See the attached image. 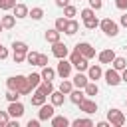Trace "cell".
Listing matches in <instances>:
<instances>
[{"label": "cell", "instance_id": "cell-1", "mask_svg": "<svg viewBox=\"0 0 127 127\" xmlns=\"http://www.w3.org/2000/svg\"><path fill=\"white\" fill-rule=\"evenodd\" d=\"M6 87L12 89V91H18V93H22V95H28V93L34 91V89L30 87L26 75H12V77H8V79H6Z\"/></svg>", "mask_w": 127, "mask_h": 127}, {"label": "cell", "instance_id": "cell-2", "mask_svg": "<svg viewBox=\"0 0 127 127\" xmlns=\"http://www.w3.org/2000/svg\"><path fill=\"white\" fill-rule=\"evenodd\" d=\"M28 52H30V50H28V44L16 40V42L12 44V58H14V64H22V62L26 60V54H28Z\"/></svg>", "mask_w": 127, "mask_h": 127}, {"label": "cell", "instance_id": "cell-3", "mask_svg": "<svg viewBox=\"0 0 127 127\" xmlns=\"http://www.w3.org/2000/svg\"><path fill=\"white\" fill-rule=\"evenodd\" d=\"M69 62H71V65L77 69V71H87V67H89V60L87 58H83L81 54H79V50H73V52H69Z\"/></svg>", "mask_w": 127, "mask_h": 127}, {"label": "cell", "instance_id": "cell-4", "mask_svg": "<svg viewBox=\"0 0 127 127\" xmlns=\"http://www.w3.org/2000/svg\"><path fill=\"white\" fill-rule=\"evenodd\" d=\"M99 28L103 30V34L105 36H109V38H115L117 34H119V24L117 22H113L111 18H103L101 22H99Z\"/></svg>", "mask_w": 127, "mask_h": 127}, {"label": "cell", "instance_id": "cell-5", "mask_svg": "<svg viewBox=\"0 0 127 127\" xmlns=\"http://www.w3.org/2000/svg\"><path fill=\"white\" fill-rule=\"evenodd\" d=\"M107 121H109L113 127H123V125H125V115H123L121 109L111 107V109L107 111Z\"/></svg>", "mask_w": 127, "mask_h": 127}, {"label": "cell", "instance_id": "cell-6", "mask_svg": "<svg viewBox=\"0 0 127 127\" xmlns=\"http://www.w3.org/2000/svg\"><path fill=\"white\" fill-rule=\"evenodd\" d=\"M103 77H105V83L107 85H111V87H115V85H119L123 79H121V71H117V69H113V67H109L107 71H103Z\"/></svg>", "mask_w": 127, "mask_h": 127}, {"label": "cell", "instance_id": "cell-7", "mask_svg": "<svg viewBox=\"0 0 127 127\" xmlns=\"http://www.w3.org/2000/svg\"><path fill=\"white\" fill-rule=\"evenodd\" d=\"M56 115V105L54 103H44L40 105V111H38V119L40 121H48Z\"/></svg>", "mask_w": 127, "mask_h": 127}, {"label": "cell", "instance_id": "cell-8", "mask_svg": "<svg viewBox=\"0 0 127 127\" xmlns=\"http://www.w3.org/2000/svg\"><path fill=\"white\" fill-rule=\"evenodd\" d=\"M71 62L69 60H65V58H62L60 62H58V67H56V71H58V75L64 79V77H69L71 75Z\"/></svg>", "mask_w": 127, "mask_h": 127}, {"label": "cell", "instance_id": "cell-9", "mask_svg": "<svg viewBox=\"0 0 127 127\" xmlns=\"http://www.w3.org/2000/svg\"><path fill=\"white\" fill-rule=\"evenodd\" d=\"M52 54H54L58 60H62V58H67V56H69V48H67L64 42H56V44H52Z\"/></svg>", "mask_w": 127, "mask_h": 127}, {"label": "cell", "instance_id": "cell-10", "mask_svg": "<svg viewBox=\"0 0 127 127\" xmlns=\"http://www.w3.org/2000/svg\"><path fill=\"white\" fill-rule=\"evenodd\" d=\"M75 50H79V54H81L83 58H87V60L95 58V48H93L91 44H87V42H79V44H75Z\"/></svg>", "mask_w": 127, "mask_h": 127}, {"label": "cell", "instance_id": "cell-11", "mask_svg": "<svg viewBox=\"0 0 127 127\" xmlns=\"http://www.w3.org/2000/svg\"><path fill=\"white\" fill-rule=\"evenodd\" d=\"M79 111H83V113H87V115L95 113V111H97V103H95V99H91V97L85 95V99L79 103Z\"/></svg>", "mask_w": 127, "mask_h": 127}, {"label": "cell", "instance_id": "cell-12", "mask_svg": "<svg viewBox=\"0 0 127 127\" xmlns=\"http://www.w3.org/2000/svg\"><path fill=\"white\" fill-rule=\"evenodd\" d=\"M6 111L10 113V117L20 119V117L24 115V105L20 103V99H18V101H10V105H8V109H6Z\"/></svg>", "mask_w": 127, "mask_h": 127}, {"label": "cell", "instance_id": "cell-13", "mask_svg": "<svg viewBox=\"0 0 127 127\" xmlns=\"http://www.w3.org/2000/svg\"><path fill=\"white\" fill-rule=\"evenodd\" d=\"M87 77H89L91 81H97V79H101V77H103V69H101V65H99V64H95V65H89V67H87Z\"/></svg>", "mask_w": 127, "mask_h": 127}, {"label": "cell", "instance_id": "cell-14", "mask_svg": "<svg viewBox=\"0 0 127 127\" xmlns=\"http://www.w3.org/2000/svg\"><path fill=\"white\" fill-rule=\"evenodd\" d=\"M46 99H48V95H46V93H42L38 87L34 89V95H30V101H32V105H34V107L44 105V103H46Z\"/></svg>", "mask_w": 127, "mask_h": 127}, {"label": "cell", "instance_id": "cell-15", "mask_svg": "<svg viewBox=\"0 0 127 127\" xmlns=\"http://www.w3.org/2000/svg\"><path fill=\"white\" fill-rule=\"evenodd\" d=\"M12 14H14L18 20H22V18H28V16H30V8H28L26 4H16V6L12 8Z\"/></svg>", "mask_w": 127, "mask_h": 127}, {"label": "cell", "instance_id": "cell-16", "mask_svg": "<svg viewBox=\"0 0 127 127\" xmlns=\"http://www.w3.org/2000/svg\"><path fill=\"white\" fill-rule=\"evenodd\" d=\"M71 81H73V87H79V89H83V87L87 85L89 77H87V75H85L83 71H77V73L73 75V79H71Z\"/></svg>", "mask_w": 127, "mask_h": 127}, {"label": "cell", "instance_id": "cell-17", "mask_svg": "<svg viewBox=\"0 0 127 127\" xmlns=\"http://www.w3.org/2000/svg\"><path fill=\"white\" fill-rule=\"evenodd\" d=\"M64 101H65V93H62L60 89H58V91L54 89V91L50 93V103H54L56 107H60V105H64Z\"/></svg>", "mask_w": 127, "mask_h": 127}, {"label": "cell", "instance_id": "cell-18", "mask_svg": "<svg viewBox=\"0 0 127 127\" xmlns=\"http://www.w3.org/2000/svg\"><path fill=\"white\" fill-rule=\"evenodd\" d=\"M97 58H99V64H111L115 60V52L113 50H103V52L97 54Z\"/></svg>", "mask_w": 127, "mask_h": 127}, {"label": "cell", "instance_id": "cell-19", "mask_svg": "<svg viewBox=\"0 0 127 127\" xmlns=\"http://www.w3.org/2000/svg\"><path fill=\"white\" fill-rule=\"evenodd\" d=\"M83 99H85V91H81L79 87H77V89H71V93H69V101H71V103L79 105Z\"/></svg>", "mask_w": 127, "mask_h": 127}, {"label": "cell", "instance_id": "cell-20", "mask_svg": "<svg viewBox=\"0 0 127 127\" xmlns=\"http://www.w3.org/2000/svg\"><path fill=\"white\" fill-rule=\"evenodd\" d=\"M50 123H52V127H67L69 125V119L65 115H54L50 119Z\"/></svg>", "mask_w": 127, "mask_h": 127}, {"label": "cell", "instance_id": "cell-21", "mask_svg": "<svg viewBox=\"0 0 127 127\" xmlns=\"http://www.w3.org/2000/svg\"><path fill=\"white\" fill-rule=\"evenodd\" d=\"M60 36H62V32L56 30V28L46 30V42H48V44H56V42H60Z\"/></svg>", "mask_w": 127, "mask_h": 127}, {"label": "cell", "instance_id": "cell-22", "mask_svg": "<svg viewBox=\"0 0 127 127\" xmlns=\"http://www.w3.org/2000/svg\"><path fill=\"white\" fill-rule=\"evenodd\" d=\"M40 73H42V79H46V81H52V79L58 75V71H56L54 67H50V65H44Z\"/></svg>", "mask_w": 127, "mask_h": 127}, {"label": "cell", "instance_id": "cell-23", "mask_svg": "<svg viewBox=\"0 0 127 127\" xmlns=\"http://www.w3.org/2000/svg\"><path fill=\"white\" fill-rule=\"evenodd\" d=\"M83 91H85V95L87 97H93V95H97L99 93V87H97V81H87V85L83 87Z\"/></svg>", "mask_w": 127, "mask_h": 127}, {"label": "cell", "instance_id": "cell-24", "mask_svg": "<svg viewBox=\"0 0 127 127\" xmlns=\"http://www.w3.org/2000/svg\"><path fill=\"white\" fill-rule=\"evenodd\" d=\"M16 20H18V18H16L14 14H6V16H2V18H0V22H2V26H4V28H8V30L16 26Z\"/></svg>", "mask_w": 127, "mask_h": 127}, {"label": "cell", "instance_id": "cell-25", "mask_svg": "<svg viewBox=\"0 0 127 127\" xmlns=\"http://www.w3.org/2000/svg\"><path fill=\"white\" fill-rule=\"evenodd\" d=\"M111 67H113V69H117V71H123V69L127 67V60H125V58H121V56H115V60L111 62Z\"/></svg>", "mask_w": 127, "mask_h": 127}, {"label": "cell", "instance_id": "cell-26", "mask_svg": "<svg viewBox=\"0 0 127 127\" xmlns=\"http://www.w3.org/2000/svg\"><path fill=\"white\" fill-rule=\"evenodd\" d=\"M77 30H79V24H77V22H75L73 18H67V26H65V34H67V36H73V34L77 32Z\"/></svg>", "mask_w": 127, "mask_h": 127}, {"label": "cell", "instance_id": "cell-27", "mask_svg": "<svg viewBox=\"0 0 127 127\" xmlns=\"http://www.w3.org/2000/svg\"><path fill=\"white\" fill-rule=\"evenodd\" d=\"M71 89H73V81H69L67 77H64V79H62V83H60V91H62V93H65V95H69V93H71Z\"/></svg>", "mask_w": 127, "mask_h": 127}, {"label": "cell", "instance_id": "cell-28", "mask_svg": "<svg viewBox=\"0 0 127 127\" xmlns=\"http://www.w3.org/2000/svg\"><path fill=\"white\" fill-rule=\"evenodd\" d=\"M28 83H30L32 89H36V87L42 83V73H30V75H28Z\"/></svg>", "mask_w": 127, "mask_h": 127}, {"label": "cell", "instance_id": "cell-29", "mask_svg": "<svg viewBox=\"0 0 127 127\" xmlns=\"http://www.w3.org/2000/svg\"><path fill=\"white\" fill-rule=\"evenodd\" d=\"M38 89H40L42 93H46V95L50 97V93L54 91V85H52V81H46V79H42V83L38 85Z\"/></svg>", "mask_w": 127, "mask_h": 127}, {"label": "cell", "instance_id": "cell-30", "mask_svg": "<svg viewBox=\"0 0 127 127\" xmlns=\"http://www.w3.org/2000/svg\"><path fill=\"white\" fill-rule=\"evenodd\" d=\"M83 26H85L87 30H95V28L99 26V20H97V16H91V18H85V20H83Z\"/></svg>", "mask_w": 127, "mask_h": 127}, {"label": "cell", "instance_id": "cell-31", "mask_svg": "<svg viewBox=\"0 0 127 127\" xmlns=\"http://www.w3.org/2000/svg\"><path fill=\"white\" fill-rule=\"evenodd\" d=\"M65 26H67V18H65V16H60V18H56V22H54V28H56V30H60V32H65Z\"/></svg>", "mask_w": 127, "mask_h": 127}, {"label": "cell", "instance_id": "cell-32", "mask_svg": "<svg viewBox=\"0 0 127 127\" xmlns=\"http://www.w3.org/2000/svg\"><path fill=\"white\" fill-rule=\"evenodd\" d=\"M30 18H32V20H42V18H44V8H40V6L32 8V10H30Z\"/></svg>", "mask_w": 127, "mask_h": 127}, {"label": "cell", "instance_id": "cell-33", "mask_svg": "<svg viewBox=\"0 0 127 127\" xmlns=\"http://www.w3.org/2000/svg\"><path fill=\"white\" fill-rule=\"evenodd\" d=\"M71 125L73 127H93L95 123L91 119H75V121H71Z\"/></svg>", "mask_w": 127, "mask_h": 127}, {"label": "cell", "instance_id": "cell-34", "mask_svg": "<svg viewBox=\"0 0 127 127\" xmlns=\"http://www.w3.org/2000/svg\"><path fill=\"white\" fill-rule=\"evenodd\" d=\"M64 16H65V18H73V16H77V8L71 6V4L64 6Z\"/></svg>", "mask_w": 127, "mask_h": 127}, {"label": "cell", "instance_id": "cell-35", "mask_svg": "<svg viewBox=\"0 0 127 127\" xmlns=\"http://www.w3.org/2000/svg\"><path fill=\"white\" fill-rule=\"evenodd\" d=\"M38 60H40V54H38V52H28V54H26V62H28V64L38 65Z\"/></svg>", "mask_w": 127, "mask_h": 127}, {"label": "cell", "instance_id": "cell-36", "mask_svg": "<svg viewBox=\"0 0 127 127\" xmlns=\"http://www.w3.org/2000/svg\"><path fill=\"white\" fill-rule=\"evenodd\" d=\"M16 6V0H0V10H12Z\"/></svg>", "mask_w": 127, "mask_h": 127}, {"label": "cell", "instance_id": "cell-37", "mask_svg": "<svg viewBox=\"0 0 127 127\" xmlns=\"http://www.w3.org/2000/svg\"><path fill=\"white\" fill-rule=\"evenodd\" d=\"M79 16H81V20H85V18H91V16H95V10L89 6V8H83L81 12H79Z\"/></svg>", "mask_w": 127, "mask_h": 127}, {"label": "cell", "instance_id": "cell-38", "mask_svg": "<svg viewBox=\"0 0 127 127\" xmlns=\"http://www.w3.org/2000/svg\"><path fill=\"white\" fill-rule=\"evenodd\" d=\"M20 95H22V93L12 91V89H8V91H6V99H8V103H10V101H18V99H20Z\"/></svg>", "mask_w": 127, "mask_h": 127}, {"label": "cell", "instance_id": "cell-39", "mask_svg": "<svg viewBox=\"0 0 127 127\" xmlns=\"http://www.w3.org/2000/svg\"><path fill=\"white\" fill-rule=\"evenodd\" d=\"M8 121H10V113L0 111V127H8Z\"/></svg>", "mask_w": 127, "mask_h": 127}, {"label": "cell", "instance_id": "cell-40", "mask_svg": "<svg viewBox=\"0 0 127 127\" xmlns=\"http://www.w3.org/2000/svg\"><path fill=\"white\" fill-rule=\"evenodd\" d=\"M87 2H89V6L93 10H101L103 8V0H87Z\"/></svg>", "mask_w": 127, "mask_h": 127}, {"label": "cell", "instance_id": "cell-41", "mask_svg": "<svg viewBox=\"0 0 127 127\" xmlns=\"http://www.w3.org/2000/svg\"><path fill=\"white\" fill-rule=\"evenodd\" d=\"M38 65H40V67H44V65H48V56H44V54H40V60H38Z\"/></svg>", "mask_w": 127, "mask_h": 127}, {"label": "cell", "instance_id": "cell-42", "mask_svg": "<svg viewBox=\"0 0 127 127\" xmlns=\"http://www.w3.org/2000/svg\"><path fill=\"white\" fill-rule=\"evenodd\" d=\"M115 6L119 10H127V0H115Z\"/></svg>", "mask_w": 127, "mask_h": 127}, {"label": "cell", "instance_id": "cell-43", "mask_svg": "<svg viewBox=\"0 0 127 127\" xmlns=\"http://www.w3.org/2000/svg\"><path fill=\"white\" fill-rule=\"evenodd\" d=\"M6 58H8V48H4L0 44V60H6Z\"/></svg>", "mask_w": 127, "mask_h": 127}, {"label": "cell", "instance_id": "cell-44", "mask_svg": "<svg viewBox=\"0 0 127 127\" xmlns=\"http://www.w3.org/2000/svg\"><path fill=\"white\" fill-rule=\"evenodd\" d=\"M28 127H40V119H30L28 121Z\"/></svg>", "mask_w": 127, "mask_h": 127}, {"label": "cell", "instance_id": "cell-45", "mask_svg": "<svg viewBox=\"0 0 127 127\" xmlns=\"http://www.w3.org/2000/svg\"><path fill=\"white\" fill-rule=\"evenodd\" d=\"M8 127H20L18 119H16V117H14V119H10V121H8Z\"/></svg>", "mask_w": 127, "mask_h": 127}, {"label": "cell", "instance_id": "cell-46", "mask_svg": "<svg viewBox=\"0 0 127 127\" xmlns=\"http://www.w3.org/2000/svg\"><path fill=\"white\" fill-rule=\"evenodd\" d=\"M67 4H69V0H56V6H60V8H64Z\"/></svg>", "mask_w": 127, "mask_h": 127}, {"label": "cell", "instance_id": "cell-47", "mask_svg": "<svg viewBox=\"0 0 127 127\" xmlns=\"http://www.w3.org/2000/svg\"><path fill=\"white\" fill-rule=\"evenodd\" d=\"M95 127H111V123H109V121H99Z\"/></svg>", "mask_w": 127, "mask_h": 127}, {"label": "cell", "instance_id": "cell-48", "mask_svg": "<svg viewBox=\"0 0 127 127\" xmlns=\"http://www.w3.org/2000/svg\"><path fill=\"white\" fill-rule=\"evenodd\" d=\"M121 26H125V28H127V12L121 16Z\"/></svg>", "mask_w": 127, "mask_h": 127}, {"label": "cell", "instance_id": "cell-49", "mask_svg": "<svg viewBox=\"0 0 127 127\" xmlns=\"http://www.w3.org/2000/svg\"><path fill=\"white\" fill-rule=\"evenodd\" d=\"M121 79H123V81H125V83H127V67H125V69H123V71H121Z\"/></svg>", "mask_w": 127, "mask_h": 127}, {"label": "cell", "instance_id": "cell-50", "mask_svg": "<svg viewBox=\"0 0 127 127\" xmlns=\"http://www.w3.org/2000/svg\"><path fill=\"white\" fill-rule=\"evenodd\" d=\"M2 30H4V26H2V22H0V32H2Z\"/></svg>", "mask_w": 127, "mask_h": 127}]
</instances>
